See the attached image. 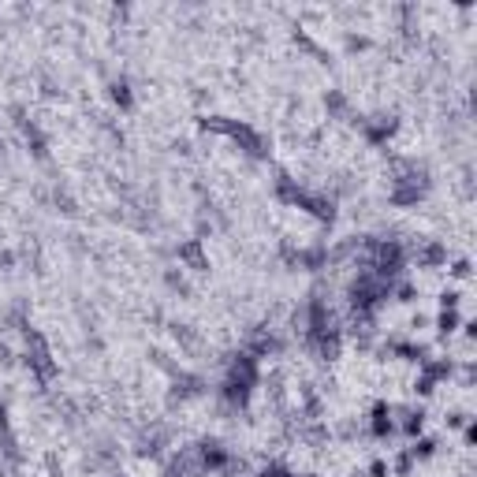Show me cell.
Wrapping results in <instances>:
<instances>
[{
    "instance_id": "7a4b0ae2",
    "label": "cell",
    "mask_w": 477,
    "mask_h": 477,
    "mask_svg": "<svg viewBox=\"0 0 477 477\" xmlns=\"http://www.w3.org/2000/svg\"><path fill=\"white\" fill-rule=\"evenodd\" d=\"M433 325H436L440 339H455L458 328H463V314H458V309H440V314L433 317Z\"/></svg>"
},
{
    "instance_id": "9c48e42d",
    "label": "cell",
    "mask_w": 477,
    "mask_h": 477,
    "mask_svg": "<svg viewBox=\"0 0 477 477\" xmlns=\"http://www.w3.org/2000/svg\"><path fill=\"white\" fill-rule=\"evenodd\" d=\"M362 477H392V470H388V458H373V463L369 466H365V470H362Z\"/></svg>"
},
{
    "instance_id": "3957f363",
    "label": "cell",
    "mask_w": 477,
    "mask_h": 477,
    "mask_svg": "<svg viewBox=\"0 0 477 477\" xmlns=\"http://www.w3.org/2000/svg\"><path fill=\"white\" fill-rule=\"evenodd\" d=\"M436 388H440V380L433 377V373H425V369H418V377L410 380V392H414L418 399H433Z\"/></svg>"
},
{
    "instance_id": "ba28073f",
    "label": "cell",
    "mask_w": 477,
    "mask_h": 477,
    "mask_svg": "<svg viewBox=\"0 0 477 477\" xmlns=\"http://www.w3.org/2000/svg\"><path fill=\"white\" fill-rule=\"evenodd\" d=\"M254 477H298V474H291L283 463H265V466H261V470L254 474Z\"/></svg>"
},
{
    "instance_id": "7c38bea8",
    "label": "cell",
    "mask_w": 477,
    "mask_h": 477,
    "mask_svg": "<svg viewBox=\"0 0 477 477\" xmlns=\"http://www.w3.org/2000/svg\"><path fill=\"white\" fill-rule=\"evenodd\" d=\"M433 325V317H425V314H414L410 317V328H414V332H421V328H429Z\"/></svg>"
},
{
    "instance_id": "4fadbf2b",
    "label": "cell",
    "mask_w": 477,
    "mask_h": 477,
    "mask_svg": "<svg viewBox=\"0 0 477 477\" xmlns=\"http://www.w3.org/2000/svg\"><path fill=\"white\" fill-rule=\"evenodd\" d=\"M351 477H362V470H358V474H351Z\"/></svg>"
},
{
    "instance_id": "8fae6325",
    "label": "cell",
    "mask_w": 477,
    "mask_h": 477,
    "mask_svg": "<svg viewBox=\"0 0 477 477\" xmlns=\"http://www.w3.org/2000/svg\"><path fill=\"white\" fill-rule=\"evenodd\" d=\"M474 440H477V421L470 418V421L463 425V447H474Z\"/></svg>"
},
{
    "instance_id": "52a82bcc",
    "label": "cell",
    "mask_w": 477,
    "mask_h": 477,
    "mask_svg": "<svg viewBox=\"0 0 477 477\" xmlns=\"http://www.w3.org/2000/svg\"><path fill=\"white\" fill-rule=\"evenodd\" d=\"M470 272H474V265H470V258H458V261H451V265H447V276H451V280H470Z\"/></svg>"
},
{
    "instance_id": "277c9868",
    "label": "cell",
    "mask_w": 477,
    "mask_h": 477,
    "mask_svg": "<svg viewBox=\"0 0 477 477\" xmlns=\"http://www.w3.org/2000/svg\"><path fill=\"white\" fill-rule=\"evenodd\" d=\"M414 466H418V463L410 458L407 447H399V451L388 458V470H392V477H410V474H414Z\"/></svg>"
},
{
    "instance_id": "8992f818",
    "label": "cell",
    "mask_w": 477,
    "mask_h": 477,
    "mask_svg": "<svg viewBox=\"0 0 477 477\" xmlns=\"http://www.w3.org/2000/svg\"><path fill=\"white\" fill-rule=\"evenodd\" d=\"M463 298H466V291L444 287V291H440V309H458V306H463Z\"/></svg>"
},
{
    "instance_id": "30bf717a",
    "label": "cell",
    "mask_w": 477,
    "mask_h": 477,
    "mask_svg": "<svg viewBox=\"0 0 477 477\" xmlns=\"http://www.w3.org/2000/svg\"><path fill=\"white\" fill-rule=\"evenodd\" d=\"M474 414H470V410H451V414H447L444 418V425H447V433H455V429H463L466 425V421H470Z\"/></svg>"
},
{
    "instance_id": "6da1fadb",
    "label": "cell",
    "mask_w": 477,
    "mask_h": 477,
    "mask_svg": "<svg viewBox=\"0 0 477 477\" xmlns=\"http://www.w3.org/2000/svg\"><path fill=\"white\" fill-rule=\"evenodd\" d=\"M407 451H410V458H414V463H429V458L440 455V436L421 433L418 440H410V444H407Z\"/></svg>"
},
{
    "instance_id": "5b68a950",
    "label": "cell",
    "mask_w": 477,
    "mask_h": 477,
    "mask_svg": "<svg viewBox=\"0 0 477 477\" xmlns=\"http://www.w3.org/2000/svg\"><path fill=\"white\" fill-rule=\"evenodd\" d=\"M418 283H410V280H403V283H392V291H388V298H396L403 302V306H410V302H418Z\"/></svg>"
}]
</instances>
